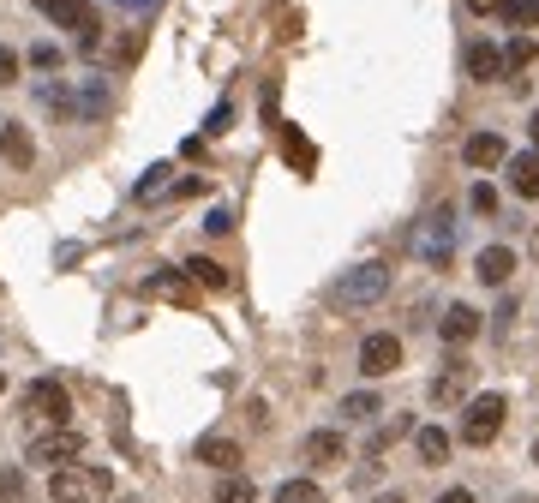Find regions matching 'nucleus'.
<instances>
[{
  "instance_id": "f257e3e1",
  "label": "nucleus",
  "mask_w": 539,
  "mask_h": 503,
  "mask_svg": "<svg viewBox=\"0 0 539 503\" xmlns=\"http://www.w3.org/2000/svg\"><path fill=\"white\" fill-rule=\"evenodd\" d=\"M108 492H114V474L108 468H84V462L54 468V480H48V498L54 503H102Z\"/></svg>"
},
{
  "instance_id": "f03ea898",
  "label": "nucleus",
  "mask_w": 539,
  "mask_h": 503,
  "mask_svg": "<svg viewBox=\"0 0 539 503\" xmlns=\"http://www.w3.org/2000/svg\"><path fill=\"white\" fill-rule=\"evenodd\" d=\"M450 252H456V216H450V210L420 216V228H414V258H420V264H432V270H444V264H450Z\"/></svg>"
},
{
  "instance_id": "7ed1b4c3",
  "label": "nucleus",
  "mask_w": 539,
  "mask_h": 503,
  "mask_svg": "<svg viewBox=\"0 0 539 503\" xmlns=\"http://www.w3.org/2000/svg\"><path fill=\"white\" fill-rule=\"evenodd\" d=\"M504 414H510V402H504L498 390L474 396V402H468V414H462V444H468V450H486V444L504 432Z\"/></svg>"
},
{
  "instance_id": "20e7f679",
  "label": "nucleus",
  "mask_w": 539,
  "mask_h": 503,
  "mask_svg": "<svg viewBox=\"0 0 539 503\" xmlns=\"http://www.w3.org/2000/svg\"><path fill=\"white\" fill-rule=\"evenodd\" d=\"M384 294H390V264H384V258L354 264V270L336 282V300H342V306H372V300H384Z\"/></svg>"
},
{
  "instance_id": "39448f33",
  "label": "nucleus",
  "mask_w": 539,
  "mask_h": 503,
  "mask_svg": "<svg viewBox=\"0 0 539 503\" xmlns=\"http://www.w3.org/2000/svg\"><path fill=\"white\" fill-rule=\"evenodd\" d=\"M24 414H30V420H42V426H66V414H72V396H66V384H54V378H36V384L24 390Z\"/></svg>"
},
{
  "instance_id": "423d86ee",
  "label": "nucleus",
  "mask_w": 539,
  "mask_h": 503,
  "mask_svg": "<svg viewBox=\"0 0 539 503\" xmlns=\"http://www.w3.org/2000/svg\"><path fill=\"white\" fill-rule=\"evenodd\" d=\"M78 456H84V438H78L72 426H54V432L30 438V462H36V468H72Z\"/></svg>"
},
{
  "instance_id": "0eeeda50",
  "label": "nucleus",
  "mask_w": 539,
  "mask_h": 503,
  "mask_svg": "<svg viewBox=\"0 0 539 503\" xmlns=\"http://www.w3.org/2000/svg\"><path fill=\"white\" fill-rule=\"evenodd\" d=\"M36 12L54 18L60 30H78L84 54H96V12H90V0H36Z\"/></svg>"
},
{
  "instance_id": "6e6552de",
  "label": "nucleus",
  "mask_w": 539,
  "mask_h": 503,
  "mask_svg": "<svg viewBox=\"0 0 539 503\" xmlns=\"http://www.w3.org/2000/svg\"><path fill=\"white\" fill-rule=\"evenodd\" d=\"M396 366H402V336L378 330V336L360 342V372H366V378H390Z\"/></svg>"
},
{
  "instance_id": "1a4fd4ad",
  "label": "nucleus",
  "mask_w": 539,
  "mask_h": 503,
  "mask_svg": "<svg viewBox=\"0 0 539 503\" xmlns=\"http://www.w3.org/2000/svg\"><path fill=\"white\" fill-rule=\"evenodd\" d=\"M468 378H474V366H468V360L456 354V360H450V366H444V372L432 378V402H438V408H456V402L468 396Z\"/></svg>"
},
{
  "instance_id": "9d476101",
  "label": "nucleus",
  "mask_w": 539,
  "mask_h": 503,
  "mask_svg": "<svg viewBox=\"0 0 539 503\" xmlns=\"http://www.w3.org/2000/svg\"><path fill=\"white\" fill-rule=\"evenodd\" d=\"M474 276H480L486 288H504V282L516 276V252H510V246H486V252L474 258Z\"/></svg>"
},
{
  "instance_id": "9b49d317",
  "label": "nucleus",
  "mask_w": 539,
  "mask_h": 503,
  "mask_svg": "<svg viewBox=\"0 0 539 503\" xmlns=\"http://www.w3.org/2000/svg\"><path fill=\"white\" fill-rule=\"evenodd\" d=\"M438 336H444L450 348H468V342L480 336V312H474V306H450L444 324H438Z\"/></svg>"
},
{
  "instance_id": "f8f14e48",
  "label": "nucleus",
  "mask_w": 539,
  "mask_h": 503,
  "mask_svg": "<svg viewBox=\"0 0 539 503\" xmlns=\"http://www.w3.org/2000/svg\"><path fill=\"white\" fill-rule=\"evenodd\" d=\"M504 156H510V150H504L498 132H474V138L462 144V162H468V168H498Z\"/></svg>"
},
{
  "instance_id": "ddd939ff",
  "label": "nucleus",
  "mask_w": 539,
  "mask_h": 503,
  "mask_svg": "<svg viewBox=\"0 0 539 503\" xmlns=\"http://www.w3.org/2000/svg\"><path fill=\"white\" fill-rule=\"evenodd\" d=\"M342 456H348L342 432H312V438H306V462H312V468H342Z\"/></svg>"
},
{
  "instance_id": "4468645a",
  "label": "nucleus",
  "mask_w": 539,
  "mask_h": 503,
  "mask_svg": "<svg viewBox=\"0 0 539 503\" xmlns=\"http://www.w3.org/2000/svg\"><path fill=\"white\" fill-rule=\"evenodd\" d=\"M504 168H510V192L516 198H539V156H504Z\"/></svg>"
},
{
  "instance_id": "2eb2a0df",
  "label": "nucleus",
  "mask_w": 539,
  "mask_h": 503,
  "mask_svg": "<svg viewBox=\"0 0 539 503\" xmlns=\"http://www.w3.org/2000/svg\"><path fill=\"white\" fill-rule=\"evenodd\" d=\"M0 156H6L12 168H30V156H36V144H30V132H24L18 120H6V126H0Z\"/></svg>"
},
{
  "instance_id": "dca6fc26",
  "label": "nucleus",
  "mask_w": 539,
  "mask_h": 503,
  "mask_svg": "<svg viewBox=\"0 0 539 503\" xmlns=\"http://www.w3.org/2000/svg\"><path fill=\"white\" fill-rule=\"evenodd\" d=\"M144 288H150V294H162V300H180V306H192V300H198V288H192V276H186V270H162V276H150Z\"/></svg>"
},
{
  "instance_id": "f3484780",
  "label": "nucleus",
  "mask_w": 539,
  "mask_h": 503,
  "mask_svg": "<svg viewBox=\"0 0 539 503\" xmlns=\"http://www.w3.org/2000/svg\"><path fill=\"white\" fill-rule=\"evenodd\" d=\"M468 78H480V84L504 78V54H498L492 42H474V48H468Z\"/></svg>"
},
{
  "instance_id": "a211bd4d",
  "label": "nucleus",
  "mask_w": 539,
  "mask_h": 503,
  "mask_svg": "<svg viewBox=\"0 0 539 503\" xmlns=\"http://www.w3.org/2000/svg\"><path fill=\"white\" fill-rule=\"evenodd\" d=\"M414 450H420V462H450V432L444 426H414Z\"/></svg>"
},
{
  "instance_id": "6ab92c4d",
  "label": "nucleus",
  "mask_w": 539,
  "mask_h": 503,
  "mask_svg": "<svg viewBox=\"0 0 539 503\" xmlns=\"http://www.w3.org/2000/svg\"><path fill=\"white\" fill-rule=\"evenodd\" d=\"M198 462L234 474V468H240V444H234V438H204V444H198Z\"/></svg>"
},
{
  "instance_id": "aec40b11",
  "label": "nucleus",
  "mask_w": 539,
  "mask_h": 503,
  "mask_svg": "<svg viewBox=\"0 0 539 503\" xmlns=\"http://www.w3.org/2000/svg\"><path fill=\"white\" fill-rule=\"evenodd\" d=\"M186 276H192V288H210V294H222V288H228V270H222L216 258H192V264H186Z\"/></svg>"
},
{
  "instance_id": "412c9836",
  "label": "nucleus",
  "mask_w": 539,
  "mask_h": 503,
  "mask_svg": "<svg viewBox=\"0 0 539 503\" xmlns=\"http://www.w3.org/2000/svg\"><path fill=\"white\" fill-rule=\"evenodd\" d=\"M498 54H504V72H522V66H534V36H522V30H516V36H510V48H498Z\"/></svg>"
},
{
  "instance_id": "4be33fe9",
  "label": "nucleus",
  "mask_w": 539,
  "mask_h": 503,
  "mask_svg": "<svg viewBox=\"0 0 539 503\" xmlns=\"http://www.w3.org/2000/svg\"><path fill=\"white\" fill-rule=\"evenodd\" d=\"M342 414H348V420H378L384 408H378L372 390H354V396H342Z\"/></svg>"
},
{
  "instance_id": "5701e85b",
  "label": "nucleus",
  "mask_w": 539,
  "mask_h": 503,
  "mask_svg": "<svg viewBox=\"0 0 539 503\" xmlns=\"http://www.w3.org/2000/svg\"><path fill=\"white\" fill-rule=\"evenodd\" d=\"M408 432H414V420H390V426H378L372 444H366V456H384V450H390L396 438H408Z\"/></svg>"
},
{
  "instance_id": "b1692460",
  "label": "nucleus",
  "mask_w": 539,
  "mask_h": 503,
  "mask_svg": "<svg viewBox=\"0 0 539 503\" xmlns=\"http://www.w3.org/2000/svg\"><path fill=\"white\" fill-rule=\"evenodd\" d=\"M276 503H324V492H318V480H288V486H276Z\"/></svg>"
},
{
  "instance_id": "393cba45",
  "label": "nucleus",
  "mask_w": 539,
  "mask_h": 503,
  "mask_svg": "<svg viewBox=\"0 0 539 503\" xmlns=\"http://www.w3.org/2000/svg\"><path fill=\"white\" fill-rule=\"evenodd\" d=\"M282 156H288V162H300V168H312V162H318V150H312V144H306L294 126L282 132Z\"/></svg>"
},
{
  "instance_id": "a878e982",
  "label": "nucleus",
  "mask_w": 539,
  "mask_h": 503,
  "mask_svg": "<svg viewBox=\"0 0 539 503\" xmlns=\"http://www.w3.org/2000/svg\"><path fill=\"white\" fill-rule=\"evenodd\" d=\"M168 174H174V168H168V162H156V168H150V174H144V180L132 186V198H138V204H150V198H156V192L168 186Z\"/></svg>"
},
{
  "instance_id": "bb28decb",
  "label": "nucleus",
  "mask_w": 539,
  "mask_h": 503,
  "mask_svg": "<svg viewBox=\"0 0 539 503\" xmlns=\"http://www.w3.org/2000/svg\"><path fill=\"white\" fill-rule=\"evenodd\" d=\"M252 480H240V474H222V486H216V503H252Z\"/></svg>"
},
{
  "instance_id": "cd10ccee",
  "label": "nucleus",
  "mask_w": 539,
  "mask_h": 503,
  "mask_svg": "<svg viewBox=\"0 0 539 503\" xmlns=\"http://www.w3.org/2000/svg\"><path fill=\"white\" fill-rule=\"evenodd\" d=\"M504 18H510V24L528 36V30L539 24V0H510V6H504Z\"/></svg>"
},
{
  "instance_id": "c85d7f7f",
  "label": "nucleus",
  "mask_w": 539,
  "mask_h": 503,
  "mask_svg": "<svg viewBox=\"0 0 539 503\" xmlns=\"http://www.w3.org/2000/svg\"><path fill=\"white\" fill-rule=\"evenodd\" d=\"M468 204H474V210H480V216H492V210H498V192H492V186H486V180H480V186H474V198H468Z\"/></svg>"
},
{
  "instance_id": "c756f323",
  "label": "nucleus",
  "mask_w": 539,
  "mask_h": 503,
  "mask_svg": "<svg viewBox=\"0 0 539 503\" xmlns=\"http://www.w3.org/2000/svg\"><path fill=\"white\" fill-rule=\"evenodd\" d=\"M228 126H234V108H228V102H216V114H210V126H204V132L216 138V132H228Z\"/></svg>"
},
{
  "instance_id": "7c9ffc66",
  "label": "nucleus",
  "mask_w": 539,
  "mask_h": 503,
  "mask_svg": "<svg viewBox=\"0 0 539 503\" xmlns=\"http://www.w3.org/2000/svg\"><path fill=\"white\" fill-rule=\"evenodd\" d=\"M30 66H60V48H54V42H42V48H30Z\"/></svg>"
},
{
  "instance_id": "2f4dec72",
  "label": "nucleus",
  "mask_w": 539,
  "mask_h": 503,
  "mask_svg": "<svg viewBox=\"0 0 539 503\" xmlns=\"http://www.w3.org/2000/svg\"><path fill=\"white\" fill-rule=\"evenodd\" d=\"M18 78V54L12 48H0V84H12Z\"/></svg>"
},
{
  "instance_id": "473e14b6",
  "label": "nucleus",
  "mask_w": 539,
  "mask_h": 503,
  "mask_svg": "<svg viewBox=\"0 0 539 503\" xmlns=\"http://www.w3.org/2000/svg\"><path fill=\"white\" fill-rule=\"evenodd\" d=\"M204 228H210V234H228V228H234V216H228V210H210V222H204Z\"/></svg>"
},
{
  "instance_id": "72a5a7b5",
  "label": "nucleus",
  "mask_w": 539,
  "mask_h": 503,
  "mask_svg": "<svg viewBox=\"0 0 539 503\" xmlns=\"http://www.w3.org/2000/svg\"><path fill=\"white\" fill-rule=\"evenodd\" d=\"M468 6H474V12H504L510 0H468Z\"/></svg>"
},
{
  "instance_id": "f704fd0d",
  "label": "nucleus",
  "mask_w": 539,
  "mask_h": 503,
  "mask_svg": "<svg viewBox=\"0 0 539 503\" xmlns=\"http://www.w3.org/2000/svg\"><path fill=\"white\" fill-rule=\"evenodd\" d=\"M438 503H474V492H462V486H456V492H444Z\"/></svg>"
},
{
  "instance_id": "c9c22d12",
  "label": "nucleus",
  "mask_w": 539,
  "mask_h": 503,
  "mask_svg": "<svg viewBox=\"0 0 539 503\" xmlns=\"http://www.w3.org/2000/svg\"><path fill=\"white\" fill-rule=\"evenodd\" d=\"M534 156H539V108H534Z\"/></svg>"
},
{
  "instance_id": "e433bc0d",
  "label": "nucleus",
  "mask_w": 539,
  "mask_h": 503,
  "mask_svg": "<svg viewBox=\"0 0 539 503\" xmlns=\"http://www.w3.org/2000/svg\"><path fill=\"white\" fill-rule=\"evenodd\" d=\"M378 503H402V498H396V492H390V498H378Z\"/></svg>"
},
{
  "instance_id": "4c0bfd02",
  "label": "nucleus",
  "mask_w": 539,
  "mask_h": 503,
  "mask_svg": "<svg viewBox=\"0 0 539 503\" xmlns=\"http://www.w3.org/2000/svg\"><path fill=\"white\" fill-rule=\"evenodd\" d=\"M126 6H150V0H126Z\"/></svg>"
},
{
  "instance_id": "58836bf2",
  "label": "nucleus",
  "mask_w": 539,
  "mask_h": 503,
  "mask_svg": "<svg viewBox=\"0 0 539 503\" xmlns=\"http://www.w3.org/2000/svg\"><path fill=\"white\" fill-rule=\"evenodd\" d=\"M0 396H6V372H0Z\"/></svg>"
},
{
  "instance_id": "ea45409f",
  "label": "nucleus",
  "mask_w": 539,
  "mask_h": 503,
  "mask_svg": "<svg viewBox=\"0 0 539 503\" xmlns=\"http://www.w3.org/2000/svg\"><path fill=\"white\" fill-rule=\"evenodd\" d=\"M534 462H539V438H534Z\"/></svg>"
},
{
  "instance_id": "a19ab883",
  "label": "nucleus",
  "mask_w": 539,
  "mask_h": 503,
  "mask_svg": "<svg viewBox=\"0 0 539 503\" xmlns=\"http://www.w3.org/2000/svg\"><path fill=\"white\" fill-rule=\"evenodd\" d=\"M120 503H138V498H120Z\"/></svg>"
}]
</instances>
